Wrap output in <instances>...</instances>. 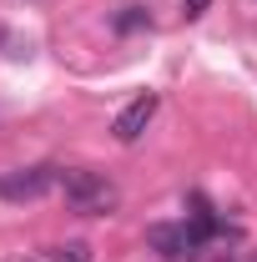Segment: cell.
<instances>
[{
	"label": "cell",
	"mask_w": 257,
	"mask_h": 262,
	"mask_svg": "<svg viewBox=\"0 0 257 262\" xmlns=\"http://www.w3.org/2000/svg\"><path fill=\"white\" fill-rule=\"evenodd\" d=\"M61 196H66V207H71L76 217H111L116 202H121L116 182L101 177V171H86V166L61 171Z\"/></svg>",
	"instance_id": "1"
},
{
	"label": "cell",
	"mask_w": 257,
	"mask_h": 262,
	"mask_svg": "<svg viewBox=\"0 0 257 262\" xmlns=\"http://www.w3.org/2000/svg\"><path fill=\"white\" fill-rule=\"evenodd\" d=\"M146 247L161 252L166 262H192L202 247H207V237L192 227V222H152L146 227Z\"/></svg>",
	"instance_id": "2"
},
{
	"label": "cell",
	"mask_w": 257,
	"mask_h": 262,
	"mask_svg": "<svg viewBox=\"0 0 257 262\" xmlns=\"http://www.w3.org/2000/svg\"><path fill=\"white\" fill-rule=\"evenodd\" d=\"M51 187H61V166H15L0 177V196L5 202H35Z\"/></svg>",
	"instance_id": "3"
},
{
	"label": "cell",
	"mask_w": 257,
	"mask_h": 262,
	"mask_svg": "<svg viewBox=\"0 0 257 262\" xmlns=\"http://www.w3.org/2000/svg\"><path fill=\"white\" fill-rule=\"evenodd\" d=\"M161 96L157 91H141V96H131L121 111H116V121H111V131H116V141H136L141 131L152 126V116H157Z\"/></svg>",
	"instance_id": "4"
},
{
	"label": "cell",
	"mask_w": 257,
	"mask_h": 262,
	"mask_svg": "<svg viewBox=\"0 0 257 262\" xmlns=\"http://www.w3.org/2000/svg\"><path fill=\"white\" fill-rule=\"evenodd\" d=\"M10 262H91V247L86 242H61V247H35V252L10 257Z\"/></svg>",
	"instance_id": "5"
},
{
	"label": "cell",
	"mask_w": 257,
	"mask_h": 262,
	"mask_svg": "<svg viewBox=\"0 0 257 262\" xmlns=\"http://www.w3.org/2000/svg\"><path fill=\"white\" fill-rule=\"evenodd\" d=\"M111 26H116L121 35H131V31H146V26H152V15H146V5H121V15H116Z\"/></svg>",
	"instance_id": "6"
},
{
	"label": "cell",
	"mask_w": 257,
	"mask_h": 262,
	"mask_svg": "<svg viewBox=\"0 0 257 262\" xmlns=\"http://www.w3.org/2000/svg\"><path fill=\"white\" fill-rule=\"evenodd\" d=\"M187 5V15H202V10H212V0H182Z\"/></svg>",
	"instance_id": "7"
}]
</instances>
